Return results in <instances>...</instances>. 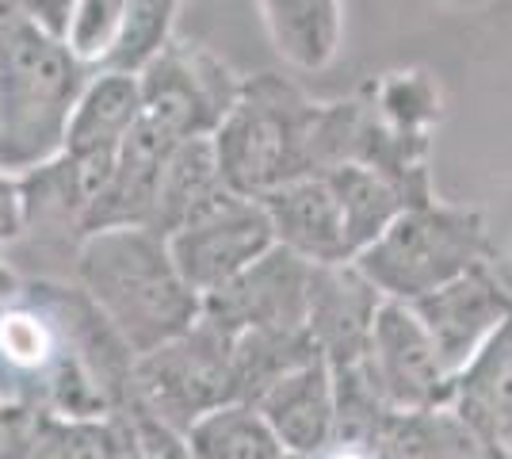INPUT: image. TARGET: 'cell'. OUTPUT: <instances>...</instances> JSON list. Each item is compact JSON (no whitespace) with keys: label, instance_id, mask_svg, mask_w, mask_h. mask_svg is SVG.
<instances>
[{"label":"cell","instance_id":"6da1fadb","mask_svg":"<svg viewBox=\"0 0 512 459\" xmlns=\"http://www.w3.org/2000/svg\"><path fill=\"white\" fill-rule=\"evenodd\" d=\"M134 356L69 280L0 295V402L43 417H107L130 402Z\"/></svg>","mask_w":512,"mask_h":459},{"label":"cell","instance_id":"7a4b0ae2","mask_svg":"<svg viewBox=\"0 0 512 459\" xmlns=\"http://www.w3.org/2000/svg\"><path fill=\"white\" fill-rule=\"evenodd\" d=\"M360 119V96L318 104L279 73L245 77L211 134L218 173L230 192L249 199L302 176L333 173L356 161Z\"/></svg>","mask_w":512,"mask_h":459},{"label":"cell","instance_id":"3957f363","mask_svg":"<svg viewBox=\"0 0 512 459\" xmlns=\"http://www.w3.org/2000/svg\"><path fill=\"white\" fill-rule=\"evenodd\" d=\"M69 284L96 306L130 356H146L199 318V295L169 257V241L146 226L96 230L81 245Z\"/></svg>","mask_w":512,"mask_h":459},{"label":"cell","instance_id":"277c9868","mask_svg":"<svg viewBox=\"0 0 512 459\" xmlns=\"http://www.w3.org/2000/svg\"><path fill=\"white\" fill-rule=\"evenodd\" d=\"M96 69L65 39L20 20L0 35V169L12 176L54 161L73 108Z\"/></svg>","mask_w":512,"mask_h":459},{"label":"cell","instance_id":"5b68a950","mask_svg":"<svg viewBox=\"0 0 512 459\" xmlns=\"http://www.w3.org/2000/svg\"><path fill=\"white\" fill-rule=\"evenodd\" d=\"M490 257L493 241L478 211L428 199L406 207L352 264L383 299L413 303L470 268L490 264Z\"/></svg>","mask_w":512,"mask_h":459},{"label":"cell","instance_id":"8992f818","mask_svg":"<svg viewBox=\"0 0 512 459\" xmlns=\"http://www.w3.org/2000/svg\"><path fill=\"white\" fill-rule=\"evenodd\" d=\"M130 394L169 429L184 433L195 417L237 398L234 337L211 326L207 318H195L161 349L134 356Z\"/></svg>","mask_w":512,"mask_h":459},{"label":"cell","instance_id":"52a82bcc","mask_svg":"<svg viewBox=\"0 0 512 459\" xmlns=\"http://www.w3.org/2000/svg\"><path fill=\"white\" fill-rule=\"evenodd\" d=\"M230 69L207 46L172 39L157 58L138 69L142 115L172 138H211L237 96Z\"/></svg>","mask_w":512,"mask_h":459},{"label":"cell","instance_id":"ba28073f","mask_svg":"<svg viewBox=\"0 0 512 459\" xmlns=\"http://www.w3.org/2000/svg\"><path fill=\"white\" fill-rule=\"evenodd\" d=\"M363 368L390 410L432 414L451 406L455 372L440 360L417 314L398 299H383L375 310Z\"/></svg>","mask_w":512,"mask_h":459},{"label":"cell","instance_id":"9c48e42d","mask_svg":"<svg viewBox=\"0 0 512 459\" xmlns=\"http://www.w3.org/2000/svg\"><path fill=\"white\" fill-rule=\"evenodd\" d=\"M165 241H169L176 272L203 299L260 261L276 245V234H272V222L264 215L260 199L226 192L199 219L172 230Z\"/></svg>","mask_w":512,"mask_h":459},{"label":"cell","instance_id":"30bf717a","mask_svg":"<svg viewBox=\"0 0 512 459\" xmlns=\"http://www.w3.org/2000/svg\"><path fill=\"white\" fill-rule=\"evenodd\" d=\"M310 268L314 264L287 253L283 245H272L237 280L218 287L214 295H203L199 318L230 337L245 329H306Z\"/></svg>","mask_w":512,"mask_h":459},{"label":"cell","instance_id":"8fae6325","mask_svg":"<svg viewBox=\"0 0 512 459\" xmlns=\"http://www.w3.org/2000/svg\"><path fill=\"white\" fill-rule=\"evenodd\" d=\"M406 306L432 337L440 360L459 375L501 322L512 318V291L493 276L490 264H478Z\"/></svg>","mask_w":512,"mask_h":459},{"label":"cell","instance_id":"7c38bea8","mask_svg":"<svg viewBox=\"0 0 512 459\" xmlns=\"http://www.w3.org/2000/svg\"><path fill=\"white\" fill-rule=\"evenodd\" d=\"M379 303L383 295L356 264H314L310 268L306 333L329 372L363 364Z\"/></svg>","mask_w":512,"mask_h":459},{"label":"cell","instance_id":"4fadbf2b","mask_svg":"<svg viewBox=\"0 0 512 459\" xmlns=\"http://www.w3.org/2000/svg\"><path fill=\"white\" fill-rule=\"evenodd\" d=\"M272 222L276 245L302 257L306 264H352V238L344 222L341 196L329 176H302L276 192L260 196Z\"/></svg>","mask_w":512,"mask_h":459},{"label":"cell","instance_id":"5bb4252c","mask_svg":"<svg viewBox=\"0 0 512 459\" xmlns=\"http://www.w3.org/2000/svg\"><path fill=\"white\" fill-rule=\"evenodd\" d=\"M253 406L268 421L287 456L318 459L333 444L337 402H333V375L321 356L279 375Z\"/></svg>","mask_w":512,"mask_h":459},{"label":"cell","instance_id":"9a60e30c","mask_svg":"<svg viewBox=\"0 0 512 459\" xmlns=\"http://www.w3.org/2000/svg\"><path fill=\"white\" fill-rule=\"evenodd\" d=\"M448 410L470 433L512 456V318H505L478 356L455 375Z\"/></svg>","mask_w":512,"mask_h":459},{"label":"cell","instance_id":"2e32d148","mask_svg":"<svg viewBox=\"0 0 512 459\" xmlns=\"http://www.w3.org/2000/svg\"><path fill=\"white\" fill-rule=\"evenodd\" d=\"M142 115V88L138 73L96 69L73 108L62 153L77 157H115L130 127Z\"/></svg>","mask_w":512,"mask_h":459},{"label":"cell","instance_id":"e0dca14e","mask_svg":"<svg viewBox=\"0 0 512 459\" xmlns=\"http://www.w3.org/2000/svg\"><path fill=\"white\" fill-rule=\"evenodd\" d=\"M226 192L230 188L218 173V157H214L211 138H184L161 165L146 230L169 238L172 230L199 219Z\"/></svg>","mask_w":512,"mask_h":459},{"label":"cell","instance_id":"ac0fdd59","mask_svg":"<svg viewBox=\"0 0 512 459\" xmlns=\"http://www.w3.org/2000/svg\"><path fill=\"white\" fill-rule=\"evenodd\" d=\"M260 16L279 58L302 73L333 66L341 54V0H260Z\"/></svg>","mask_w":512,"mask_h":459},{"label":"cell","instance_id":"d6986e66","mask_svg":"<svg viewBox=\"0 0 512 459\" xmlns=\"http://www.w3.org/2000/svg\"><path fill=\"white\" fill-rule=\"evenodd\" d=\"M192 459H283V444L253 402H222L184 429Z\"/></svg>","mask_w":512,"mask_h":459},{"label":"cell","instance_id":"ffe728a7","mask_svg":"<svg viewBox=\"0 0 512 459\" xmlns=\"http://www.w3.org/2000/svg\"><path fill=\"white\" fill-rule=\"evenodd\" d=\"M318 349L306 329H245L234 337V383L241 402H256L279 375L314 360Z\"/></svg>","mask_w":512,"mask_h":459},{"label":"cell","instance_id":"44dd1931","mask_svg":"<svg viewBox=\"0 0 512 459\" xmlns=\"http://www.w3.org/2000/svg\"><path fill=\"white\" fill-rule=\"evenodd\" d=\"M321 176H329L333 188H337V196H341L344 222H348V238H352V253L356 257L409 207L406 196L386 176L371 173L363 165H341V169Z\"/></svg>","mask_w":512,"mask_h":459},{"label":"cell","instance_id":"7402d4cb","mask_svg":"<svg viewBox=\"0 0 512 459\" xmlns=\"http://www.w3.org/2000/svg\"><path fill=\"white\" fill-rule=\"evenodd\" d=\"M31 459H142L123 417H39Z\"/></svg>","mask_w":512,"mask_h":459},{"label":"cell","instance_id":"603a6c76","mask_svg":"<svg viewBox=\"0 0 512 459\" xmlns=\"http://www.w3.org/2000/svg\"><path fill=\"white\" fill-rule=\"evenodd\" d=\"M188 0H127V16L119 27V39L111 46L100 69L138 73L150 58H157L176 35V20Z\"/></svg>","mask_w":512,"mask_h":459},{"label":"cell","instance_id":"cb8c5ba5","mask_svg":"<svg viewBox=\"0 0 512 459\" xmlns=\"http://www.w3.org/2000/svg\"><path fill=\"white\" fill-rule=\"evenodd\" d=\"M375 459H451V417L448 410L406 414L390 410L383 429L371 440Z\"/></svg>","mask_w":512,"mask_h":459},{"label":"cell","instance_id":"d4e9b609","mask_svg":"<svg viewBox=\"0 0 512 459\" xmlns=\"http://www.w3.org/2000/svg\"><path fill=\"white\" fill-rule=\"evenodd\" d=\"M390 127L413 134H432L440 119V92L425 73H390L379 85L363 88Z\"/></svg>","mask_w":512,"mask_h":459},{"label":"cell","instance_id":"484cf974","mask_svg":"<svg viewBox=\"0 0 512 459\" xmlns=\"http://www.w3.org/2000/svg\"><path fill=\"white\" fill-rule=\"evenodd\" d=\"M123 16H127V0H73V16L65 27V46L81 62L100 69L115 39H119Z\"/></svg>","mask_w":512,"mask_h":459},{"label":"cell","instance_id":"4316f807","mask_svg":"<svg viewBox=\"0 0 512 459\" xmlns=\"http://www.w3.org/2000/svg\"><path fill=\"white\" fill-rule=\"evenodd\" d=\"M39 417L27 406L0 402V459H31L35 437H39Z\"/></svg>","mask_w":512,"mask_h":459},{"label":"cell","instance_id":"83f0119b","mask_svg":"<svg viewBox=\"0 0 512 459\" xmlns=\"http://www.w3.org/2000/svg\"><path fill=\"white\" fill-rule=\"evenodd\" d=\"M20 238V176L0 169V253H8Z\"/></svg>","mask_w":512,"mask_h":459},{"label":"cell","instance_id":"f1b7e54d","mask_svg":"<svg viewBox=\"0 0 512 459\" xmlns=\"http://www.w3.org/2000/svg\"><path fill=\"white\" fill-rule=\"evenodd\" d=\"M69 16H73V0H23V20L54 39H65Z\"/></svg>","mask_w":512,"mask_h":459},{"label":"cell","instance_id":"f546056e","mask_svg":"<svg viewBox=\"0 0 512 459\" xmlns=\"http://www.w3.org/2000/svg\"><path fill=\"white\" fill-rule=\"evenodd\" d=\"M451 459H512L505 448H497L490 440H482L478 433H470L459 417L451 414Z\"/></svg>","mask_w":512,"mask_h":459},{"label":"cell","instance_id":"4dcf8cb0","mask_svg":"<svg viewBox=\"0 0 512 459\" xmlns=\"http://www.w3.org/2000/svg\"><path fill=\"white\" fill-rule=\"evenodd\" d=\"M23 20V0H0V35Z\"/></svg>","mask_w":512,"mask_h":459},{"label":"cell","instance_id":"1f68e13d","mask_svg":"<svg viewBox=\"0 0 512 459\" xmlns=\"http://www.w3.org/2000/svg\"><path fill=\"white\" fill-rule=\"evenodd\" d=\"M16 284H20V276L12 272V264L4 261V253H0V295H8V291H12Z\"/></svg>","mask_w":512,"mask_h":459}]
</instances>
